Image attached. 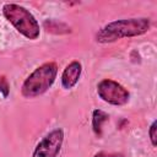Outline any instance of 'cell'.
<instances>
[{"mask_svg": "<svg viewBox=\"0 0 157 157\" xmlns=\"http://www.w3.org/2000/svg\"><path fill=\"white\" fill-rule=\"evenodd\" d=\"M58 75V65L54 61L44 63L32 71L23 81L21 94L25 98H34L45 93L55 82Z\"/></svg>", "mask_w": 157, "mask_h": 157, "instance_id": "2", "label": "cell"}, {"mask_svg": "<svg viewBox=\"0 0 157 157\" xmlns=\"http://www.w3.org/2000/svg\"><path fill=\"white\" fill-rule=\"evenodd\" d=\"M156 131H157V121L153 120L152 124L150 125V129H148L150 141H151V145L153 147H156V145H157V134H156Z\"/></svg>", "mask_w": 157, "mask_h": 157, "instance_id": "8", "label": "cell"}, {"mask_svg": "<svg viewBox=\"0 0 157 157\" xmlns=\"http://www.w3.org/2000/svg\"><path fill=\"white\" fill-rule=\"evenodd\" d=\"M4 17L15 27V29L27 39L36 40L40 34L39 23L26 7L18 4H5L2 6Z\"/></svg>", "mask_w": 157, "mask_h": 157, "instance_id": "3", "label": "cell"}, {"mask_svg": "<svg viewBox=\"0 0 157 157\" xmlns=\"http://www.w3.org/2000/svg\"><path fill=\"white\" fill-rule=\"evenodd\" d=\"M97 94L103 102L117 107L125 105L130 99L129 91L118 81L112 78H104L98 82Z\"/></svg>", "mask_w": 157, "mask_h": 157, "instance_id": "4", "label": "cell"}, {"mask_svg": "<svg viewBox=\"0 0 157 157\" xmlns=\"http://www.w3.org/2000/svg\"><path fill=\"white\" fill-rule=\"evenodd\" d=\"M151 27L148 17H131L115 20L103 26L96 33L98 43H113L123 38H132L145 34Z\"/></svg>", "mask_w": 157, "mask_h": 157, "instance_id": "1", "label": "cell"}, {"mask_svg": "<svg viewBox=\"0 0 157 157\" xmlns=\"http://www.w3.org/2000/svg\"><path fill=\"white\" fill-rule=\"evenodd\" d=\"M109 119V115L101 110V109H94L92 113V129L93 132L96 134V136L101 137L102 136V126L103 124Z\"/></svg>", "mask_w": 157, "mask_h": 157, "instance_id": "7", "label": "cell"}, {"mask_svg": "<svg viewBox=\"0 0 157 157\" xmlns=\"http://www.w3.org/2000/svg\"><path fill=\"white\" fill-rule=\"evenodd\" d=\"M0 91H4V96L6 97L7 93H9V85L5 80V77H1L0 78Z\"/></svg>", "mask_w": 157, "mask_h": 157, "instance_id": "9", "label": "cell"}, {"mask_svg": "<svg viewBox=\"0 0 157 157\" xmlns=\"http://www.w3.org/2000/svg\"><path fill=\"white\" fill-rule=\"evenodd\" d=\"M93 157H108V155L104 153V152H98V153H96Z\"/></svg>", "mask_w": 157, "mask_h": 157, "instance_id": "10", "label": "cell"}, {"mask_svg": "<svg viewBox=\"0 0 157 157\" xmlns=\"http://www.w3.org/2000/svg\"><path fill=\"white\" fill-rule=\"evenodd\" d=\"M64 144V130L56 128L48 132L34 147L32 157H58Z\"/></svg>", "mask_w": 157, "mask_h": 157, "instance_id": "5", "label": "cell"}, {"mask_svg": "<svg viewBox=\"0 0 157 157\" xmlns=\"http://www.w3.org/2000/svg\"><path fill=\"white\" fill-rule=\"evenodd\" d=\"M81 72H82V65L80 61L74 60L70 64H67L61 74V86L65 90H71L74 88L80 77H81Z\"/></svg>", "mask_w": 157, "mask_h": 157, "instance_id": "6", "label": "cell"}]
</instances>
